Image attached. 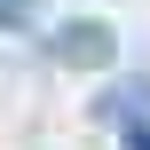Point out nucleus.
<instances>
[{"mask_svg": "<svg viewBox=\"0 0 150 150\" xmlns=\"http://www.w3.org/2000/svg\"><path fill=\"white\" fill-rule=\"evenodd\" d=\"M47 55H55L63 71H111V63H119V32H111L103 16H71V24L47 32Z\"/></svg>", "mask_w": 150, "mask_h": 150, "instance_id": "2", "label": "nucleus"}, {"mask_svg": "<svg viewBox=\"0 0 150 150\" xmlns=\"http://www.w3.org/2000/svg\"><path fill=\"white\" fill-rule=\"evenodd\" d=\"M95 127H111L119 150H150V79H111L95 103H87Z\"/></svg>", "mask_w": 150, "mask_h": 150, "instance_id": "1", "label": "nucleus"}]
</instances>
